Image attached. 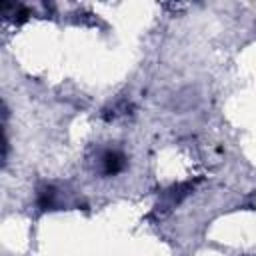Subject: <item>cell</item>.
Returning a JSON list of instances; mask_svg holds the SVG:
<instances>
[{"instance_id":"1","label":"cell","mask_w":256,"mask_h":256,"mask_svg":"<svg viewBox=\"0 0 256 256\" xmlns=\"http://www.w3.org/2000/svg\"><path fill=\"white\" fill-rule=\"evenodd\" d=\"M124 164H126L124 156H122L120 152H116V150H108V152L102 156V172H104L106 176L118 174V172L124 168Z\"/></svg>"}]
</instances>
